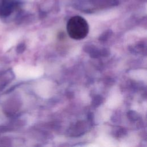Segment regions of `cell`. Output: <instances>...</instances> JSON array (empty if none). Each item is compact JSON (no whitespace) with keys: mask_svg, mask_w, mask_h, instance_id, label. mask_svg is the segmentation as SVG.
<instances>
[{"mask_svg":"<svg viewBox=\"0 0 147 147\" xmlns=\"http://www.w3.org/2000/svg\"><path fill=\"white\" fill-rule=\"evenodd\" d=\"M67 31L69 36L72 39L81 40L85 38L88 33V24L83 17L75 16L68 21Z\"/></svg>","mask_w":147,"mask_h":147,"instance_id":"cell-1","label":"cell"},{"mask_svg":"<svg viewBox=\"0 0 147 147\" xmlns=\"http://www.w3.org/2000/svg\"><path fill=\"white\" fill-rule=\"evenodd\" d=\"M92 5L100 7L114 6L118 5V0H91Z\"/></svg>","mask_w":147,"mask_h":147,"instance_id":"cell-2","label":"cell"}]
</instances>
